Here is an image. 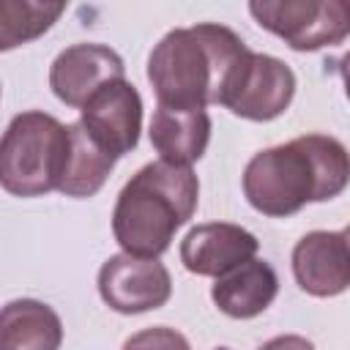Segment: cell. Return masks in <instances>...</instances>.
Returning <instances> with one entry per match:
<instances>
[{
    "label": "cell",
    "mask_w": 350,
    "mask_h": 350,
    "mask_svg": "<svg viewBox=\"0 0 350 350\" xmlns=\"http://www.w3.org/2000/svg\"><path fill=\"white\" fill-rule=\"evenodd\" d=\"M279 293V276L265 260H246L243 265L227 271L216 279L211 298L227 317L246 320L257 317L271 306V301Z\"/></svg>",
    "instance_id": "cell-12"
},
{
    "label": "cell",
    "mask_w": 350,
    "mask_h": 350,
    "mask_svg": "<svg viewBox=\"0 0 350 350\" xmlns=\"http://www.w3.org/2000/svg\"><path fill=\"white\" fill-rule=\"evenodd\" d=\"M249 11L298 52L336 46L350 30V5L345 0H252Z\"/></svg>",
    "instance_id": "cell-5"
},
{
    "label": "cell",
    "mask_w": 350,
    "mask_h": 350,
    "mask_svg": "<svg viewBox=\"0 0 350 350\" xmlns=\"http://www.w3.org/2000/svg\"><path fill=\"white\" fill-rule=\"evenodd\" d=\"M211 142V118L205 109L159 107L150 118V145L161 161L189 167Z\"/></svg>",
    "instance_id": "cell-13"
},
{
    "label": "cell",
    "mask_w": 350,
    "mask_h": 350,
    "mask_svg": "<svg viewBox=\"0 0 350 350\" xmlns=\"http://www.w3.org/2000/svg\"><path fill=\"white\" fill-rule=\"evenodd\" d=\"M63 323L41 301L19 298L0 309V350H60Z\"/></svg>",
    "instance_id": "cell-14"
},
{
    "label": "cell",
    "mask_w": 350,
    "mask_h": 350,
    "mask_svg": "<svg viewBox=\"0 0 350 350\" xmlns=\"http://www.w3.org/2000/svg\"><path fill=\"white\" fill-rule=\"evenodd\" d=\"M98 293L104 304L120 314L159 309L172 295L170 271L156 257L115 254L98 271Z\"/></svg>",
    "instance_id": "cell-7"
},
{
    "label": "cell",
    "mask_w": 350,
    "mask_h": 350,
    "mask_svg": "<svg viewBox=\"0 0 350 350\" xmlns=\"http://www.w3.org/2000/svg\"><path fill=\"white\" fill-rule=\"evenodd\" d=\"M257 246L260 243L249 230L230 221H208L189 230L180 243V260L197 276H224L252 260Z\"/></svg>",
    "instance_id": "cell-11"
},
{
    "label": "cell",
    "mask_w": 350,
    "mask_h": 350,
    "mask_svg": "<svg viewBox=\"0 0 350 350\" xmlns=\"http://www.w3.org/2000/svg\"><path fill=\"white\" fill-rule=\"evenodd\" d=\"M68 126L46 112L16 115L0 139V186L14 197H41L60 186Z\"/></svg>",
    "instance_id": "cell-4"
},
{
    "label": "cell",
    "mask_w": 350,
    "mask_h": 350,
    "mask_svg": "<svg viewBox=\"0 0 350 350\" xmlns=\"http://www.w3.org/2000/svg\"><path fill=\"white\" fill-rule=\"evenodd\" d=\"M293 273L304 293L328 298L339 295L350 284V249L347 232L314 230L304 235L293 249Z\"/></svg>",
    "instance_id": "cell-10"
},
{
    "label": "cell",
    "mask_w": 350,
    "mask_h": 350,
    "mask_svg": "<svg viewBox=\"0 0 350 350\" xmlns=\"http://www.w3.org/2000/svg\"><path fill=\"white\" fill-rule=\"evenodd\" d=\"M246 52V44L224 25L202 22L170 30L148 57V79L159 107L205 109L221 104Z\"/></svg>",
    "instance_id": "cell-2"
},
{
    "label": "cell",
    "mask_w": 350,
    "mask_h": 350,
    "mask_svg": "<svg viewBox=\"0 0 350 350\" xmlns=\"http://www.w3.org/2000/svg\"><path fill=\"white\" fill-rule=\"evenodd\" d=\"M115 161L118 159H112L77 120L68 126V153L57 189L68 197H93L104 186Z\"/></svg>",
    "instance_id": "cell-15"
},
{
    "label": "cell",
    "mask_w": 350,
    "mask_h": 350,
    "mask_svg": "<svg viewBox=\"0 0 350 350\" xmlns=\"http://www.w3.org/2000/svg\"><path fill=\"white\" fill-rule=\"evenodd\" d=\"M126 66L118 52L104 44H74L63 49L52 68H49V88L52 93L68 104L82 107L98 88L107 82L123 79Z\"/></svg>",
    "instance_id": "cell-9"
},
{
    "label": "cell",
    "mask_w": 350,
    "mask_h": 350,
    "mask_svg": "<svg viewBox=\"0 0 350 350\" xmlns=\"http://www.w3.org/2000/svg\"><path fill=\"white\" fill-rule=\"evenodd\" d=\"M347 150L328 134H304L260 150L243 170V194L265 216H290L306 202H325L345 191Z\"/></svg>",
    "instance_id": "cell-1"
},
{
    "label": "cell",
    "mask_w": 350,
    "mask_h": 350,
    "mask_svg": "<svg viewBox=\"0 0 350 350\" xmlns=\"http://www.w3.org/2000/svg\"><path fill=\"white\" fill-rule=\"evenodd\" d=\"M66 11L63 3L41 0H0V52L22 46L44 36L57 16Z\"/></svg>",
    "instance_id": "cell-16"
},
{
    "label": "cell",
    "mask_w": 350,
    "mask_h": 350,
    "mask_svg": "<svg viewBox=\"0 0 350 350\" xmlns=\"http://www.w3.org/2000/svg\"><path fill=\"white\" fill-rule=\"evenodd\" d=\"M260 350H314V345L298 334H284V336H273L268 339Z\"/></svg>",
    "instance_id": "cell-18"
},
{
    "label": "cell",
    "mask_w": 350,
    "mask_h": 350,
    "mask_svg": "<svg viewBox=\"0 0 350 350\" xmlns=\"http://www.w3.org/2000/svg\"><path fill=\"white\" fill-rule=\"evenodd\" d=\"M79 126L112 156L120 159L139 142L142 98L126 79L107 82L79 109Z\"/></svg>",
    "instance_id": "cell-8"
},
{
    "label": "cell",
    "mask_w": 350,
    "mask_h": 350,
    "mask_svg": "<svg viewBox=\"0 0 350 350\" xmlns=\"http://www.w3.org/2000/svg\"><path fill=\"white\" fill-rule=\"evenodd\" d=\"M200 183L189 167L170 161L145 164L120 189L112 232L126 254L159 257L167 252L175 230L197 211Z\"/></svg>",
    "instance_id": "cell-3"
},
{
    "label": "cell",
    "mask_w": 350,
    "mask_h": 350,
    "mask_svg": "<svg viewBox=\"0 0 350 350\" xmlns=\"http://www.w3.org/2000/svg\"><path fill=\"white\" fill-rule=\"evenodd\" d=\"M123 350H191L186 336L178 334L175 328L167 325H156V328H145L139 334H134L131 339H126Z\"/></svg>",
    "instance_id": "cell-17"
},
{
    "label": "cell",
    "mask_w": 350,
    "mask_h": 350,
    "mask_svg": "<svg viewBox=\"0 0 350 350\" xmlns=\"http://www.w3.org/2000/svg\"><path fill=\"white\" fill-rule=\"evenodd\" d=\"M295 93V74L290 66L271 55L246 52L241 66L235 68L221 104L246 120H273L279 118Z\"/></svg>",
    "instance_id": "cell-6"
}]
</instances>
